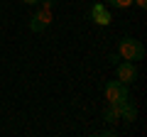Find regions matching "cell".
Wrapping results in <instances>:
<instances>
[{
  "label": "cell",
  "mask_w": 147,
  "mask_h": 137,
  "mask_svg": "<svg viewBox=\"0 0 147 137\" xmlns=\"http://www.w3.org/2000/svg\"><path fill=\"white\" fill-rule=\"evenodd\" d=\"M118 56L123 61H142L145 44L135 37H120V42H118Z\"/></svg>",
  "instance_id": "cell-1"
},
{
  "label": "cell",
  "mask_w": 147,
  "mask_h": 137,
  "mask_svg": "<svg viewBox=\"0 0 147 137\" xmlns=\"http://www.w3.org/2000/svg\"><path fill=\"white\" fill-rule=\"evenodd\" d=\"M103 93H105V100H108V103H123V100L130 98V86L120 83V81L115 79V81H108V83H105Z\"/></svg>",
  "instance_id": "cell-2"
},
{
  "label": "cell",
  "mask_w": 147,
  "mask_h": 137,
  "mask_svg": "<svg viewBox=\"0 0 147 137\" xmlns=\"http://www.w3.org/2000/svg\"><path fill=\"white\" fill-rule=\"evenodd\" d=\"M115 76H118V81L125 83V86L135 83V81H137V66H135V61H120L118 68H115Z\"/></svg>",
  "instance_id": "cell-3"
},
{
  "label": "cell",
  "mask_w": 147,
  "mask_h": 137,
  "mask_svg": "<svg viewBox=\"0 0 147 137\" xmlns=\"http://www.w3.org/2000/svg\"><path fill=\"white\" fill-rule=\"evenodd\" d=\"M49 22H52V10L39 7V10L32 15V20H30V30L32 32H44L49 27Z\"/></svg>",
  "instance_id": "cell-4"
},
{
  "label": "cell",
  "mask_w": 147,
  "mask_h": 137,
  "mask_svg": "<svg viewBox=\"0 0 147 137\" xmlns=\"http://www.w3.org/2000/svg\"><path fill=\"white\" fill-rule=\"evenodd\" d=\"M120 120H125V122H135L137 120V108L132 105L130 100H123L120 103Z\"/></svg>",
  "instance_id": "cell-5"
},
{
  "label": "cell",
  "mask_w": 147,
  "mask_h": 137,
  "mask_svg": "<svg viewBox=\"0 0 147 137\" xmlns=\"http://www.w3.org/2000/svg\"><path fill=\"white\" fill-rule=\"evenodd\" d=\"M103 118H105V122H115V120H120V103H108V108H105Z\"/></svg>",
  "instance_id": "cell-6"
},
{
  "label": "cell",
  "mask_w": 147,
  "mask_h": 137,
  "mask_svg": "<svg viewBox=\"0 0 147 137\" xmlns=\"http://www.w3.org/2000/svg\"><path fill=\"white\" fill-rule=\"evenodd\" d=\"M91 20H93L96 25L105 27V25L110 22V12H108V7H103V10H96V12H91Z\"/></svg>",
  "instance_id": "cell-7"
},
{
  "label": "cell",
  "mask_w": 147,
  "mask_h": 137,
  "mask_svg": "<svg viewBox=\"0 0 147 137\" xmlns=\"http://www.w3.org/2000/svg\"><path fill=\"white\" fill-rule=\"evenodd\" d=\"M108 3H110L113 7H120V10H123V7H130V5H132V0H108Z\"/></svg>",
  "instance_id": "cell-8"
},
{
  "label": "cell",
  "mask_w": 147,
  "mask_h": 137,
  "mask_svg": "<svg viewBox=\"0 0 147 137\" xmlns=\"http://www.w3.org/2000/svg\"><path fill=\"white\" fill-rule=\"evenodd\" d=\"M57 3V0H42V7H47V10H52V5Z\"/></svg>",
  "instance_id": "cell-9"
},
{
  "label": "cell",
  "mask_w": 147,
  "mask_h": 137,
  "mask_svg": "<svg viewBox=\"0 0 147 137\" xmlns=\"http://www.w3.org/2000/svg\"><path fill=\"white\" fill-rule=\"evenodd\" d=\"M132 3H135L137 7H142V10H145V7H147V0H132Z\"/></svg>",
  "instance_id": "cell-10"
},
{
  "label": "cell",
  "mask_w": 147,
  "mask_h": 137,
  "mask_svg": "<svg viewBox=\"0 0 147 137\" xmlns=\"http://www.w3.org/2000/svg\"><path fill=\"white\" fill-rule=\"evenodd\" d=\"M25 5H37V3H42V0H22Z\"/></svg>",
  "instance_id": "cell-11"
}]
</instances>
